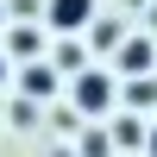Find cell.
I'll return each instance as SVG.
<instances>
[{
    "mask_svg": "<svg viewBox=\"0 0 157 157\" xmlns=\"http://www.w3.org/2000/svg\"><path fill=\"white\" fill-rule=\"evenodd\" d=\"M69 101H75V113H88V120H101V113L120 101V88H113V75L107 69H82L69 82Z\"/></svg>",
    "mask_w": 157,
    "mask_h": 157,
    "instance_id": "obj_1",
    "label": "cell"
},
{
    "mask_svg": "<svg viewBox=\"0 0 157 157\" xmlns=\"http://www.w3.org/2000/svg\"><path fill=\"white\" fill-rule=\"evenodd\" d=\"M44 19H50V32L75 38V32L94 25V0H44Z\"/></svg>",
    "mask_w": 157,
    "mask_h": 157,
    "instance_id": "obj_2",
    "label": "cell"
},
{
    "mask_svg": "<svg viewBox=\"0 0 157 157\" xmlns=\"http://www.w3.org/2000/svg\"><path fill=\"white\" fill-rule=\"evenodd\" d=\"M120 69L132 75V82H138V75H157V44H151L145 32H126V44H120Z\"/></svg>",
    "mask_w": 157,
    "mask_h": 157,
    "instance_id": "obj_3",
    "label": "cell"
},
{
    "mask_svg": "<svg viewBox=\"0 0 157 157\" xmlns=\"http://www.w3.org/2000/svg\"><path fill=\"white\" fill-rule=\"evenodd\" d=\"M19 94L32 101V107L50 101V94H57V69H50V63H25V69H19Z\"/></svg>",
    "mask_w": 157,
    "mask_h": 157,
    "instance_id": "obj_4",
    "label": "cell"
},
{
    "mask_svg": "<svg viewBox=\"0 0 157 157\" xmlns=\"http://www.w3.org/2000/svg\"><path fill=\"white\" fill-rule=\"evenodd\" d=\"M38 50H44V32L38 25H13L6 32V63L19 57V63H38Z\"/></svg>",
    "mask_w": 157,
    "mask_h": 157,
    "instance_id": "obj_5",
    "label": "cell"
},
{
    "mask_svg": "<svg viewBox=\"0 0 157 157\" xmlns=\"http://www.w3.org/2000/svg\"><path fill=\"white\" fill-rule=\"evenodd\" d=\"M88 44H101V50H120V44H126V25H120V19H94V25H88Z\"/></svg>",
    "mask_w": 157,
    "mask_h": 157,
    "instance_id": "obj_6",
    "label": "cell"
},
{
    "mask_svg": "<svg viewBox=\"0 0 157 157\" xmlns=\"http://www.w3.org/2000/svg\"><path fill=\"white\" fill-rule=\"evenodd\" d=\"M107 138L132 151V145H145V138H151V126H138V120H113V126H107Z\"/></svg>",
    "mask_w": 157,
    "mask_h": 157,
    "instance_id": "obj_7",
    "label": "cell"
},
{
    "mask_svg": "<svg viewBox=\"0 0 157 157\" xmlns=\"http://www.w3.org/2000/svg\"><path fill=\"white\" fill-rule=\"evenodd\" d=\"M126 107H157V75H138V82H126Z\"/></svg>",
    "mask_w": 157,
    "mask_h": 157,
    "instance_id": "obj_8",
    "label": "cell"
},
{
    "mask_svg": "<svg viewBox=\"0 0 157 157\" xmlns=\"http://www.w3.org/2000/svg\"><path fill=\"white\" fill-rule=\"evenodd\" d=\"M82 157H113V138L101 132V126H88L82 132Z\"/></svg>",
    "mask_w": 157,
    "mask_h": 157,
    "instance_id": "obj_9",
    "label": "cell"
},
{
    "mask_svg": "<svg viewBox=\"0 0 157 157\" xmlns=\"http://www.w3.org/2000/svg\"><path fill=\"white\" fill-rule=\"evenodd\" d=\"M57 63H63V69H75V75L88 69V57H82V44H63V50H57Z\"/></svg>",
    "mask_w": 157,
    "mask_h": 157,
    "instance_id": "obj_10",
    "label": "cell"
},
{
    "mask_svg": "<svg viewBox=\"0 0 157 157\" xmlns=\"http://www.w3.org/2000/svg\"><path fill=\"white\" fill-rule=\"evenodd\" d=\"M6 120H13V126H38V107H32V101H13Z\"/></svg>",
    "mask_w": 157,
    "mask_h": 157,
    "instance_id": "obj_11",
    "label": "cell"
},
{
    "mask_svg": "<svg viewBox=\"0 0 157 157\" xmlns=\"http://www.w3.org/2000/svg\"><path fill=\"white\" fill-rule=\"evenodd\" d=\"M145 151H151V157H157V120H151V138H145Z\"/></svg>",
    "mask_w": 157,
    "mask_h": 157,
    "instance_id": "obj_12",
    "label": "cell"
},
{
    "mask_svg": "<svg viewBox=\"0 0 157 157\" xmlns=\"http://www.w3.org/2000/svg\"><path fill=\"white\" fill-rule=\"evenodd\" d=\"M6 69H13V63H6V50H0V88H6Z\"/></svg>",
    "mask_w": 157,
    "mask_h": 157,
    "instance_id": "obj_13",
    "label": "cell"
},
{
    "mask_svg": "<svg viewBox=\"0 0 157 157\" xmlns=\"http://www.w3.org/2000/svg\"><path fill=\"white\" fill-rule=\"evenodd\" d=\"M0 25H6V0H0Z\"/></svg>",
    "mask_w": 157,
    "mask_h": 157,
    "instance_id": "obj_14",
    "label": "cell"
}]
</instances>
